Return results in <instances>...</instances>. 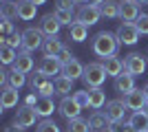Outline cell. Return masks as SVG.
Wrapping results in <instances>:
<instances>
[{"label": "cell", "instance_id": "obj_39", "mask_svg": "<svg viewBox=\"0 0 148 132\" xmlns=\"http://www.w3.org/2000/svg\"><path fill=\"white\" fill-rule=\"evenodd\" d=\"M58 60H60V62H62V66H64L66 62H71V60H73V53H71V51H69L66 46H64V49L60 51V55H58Z\"/></svg>", "mask_w": 148, "mask_h": 132}, {"label": "cell", "instance_id": "obj_17", "mask_svg": "<svg viewBox=\"0 0 148 132\" xmlns=\"http://www.w3.org/2000/svg\"><path fill=\"white\" fill-rule=\"evenodd\" d=\"M31 68H33V57L29 55V53H18V60L11 64V70L13 73H31Z\"/></svg>", "mask_w": 148, "mask_h": 132}, {"label": "cell", "instance_id": "obj_44", "mask_svg": "<svg viewBox=\"0 0 148 132\" xmlns=\"http://www.w3.org/2000/svg\"><path fill=\"white\" fill-rule=\"evenodd\" d=\"M29 2H33V5H36V7H40V5H44L47 0H29Z\"/></svg>", "mask_w": 148, "mask_h": 132}, {"label": "cell", "instance_id": "obj_20", "mask_svg": "<svg viewBox=\"0 0 148 132\" xmlns=\"http://www.w3.org/2000/svg\"><path fill=\"white\" fill-rule=\"evenodd\" d=\"M0 106L9 110V108H16L18 106V90L11 86H5L2 88V93H0Z\"/></svg>", "mask_w": 148, "mask_h": 132}, {"label": "cell", "instance_id": "obj_37", "mask_svg": "<svg viewBox=\"0 0 148 132\" xmlns=\"http://www.w3.org/2000/svg\"><path fill=\"white\" fill-rule=\"evenodd\" d=\"M73 99L77 101L82 108H88V90H77V93H73Z\"/></svg>", "mask_w": 148, "mask_h": 132}, {"label": "cell", "instance_id": "obj_42", "mask_svg": "<svg viewBox=\"0 0 148 132\" xmlns=\"http://www.w3.org/2000/svg\"><path fill=\"white\" fill-rule=\"evenodd\" d=\"M106 0H88V5H93V7H102Z\"/></svg>", "mask_w": 148, "mask_h": 132}, {"label": "cell", "instance_id": "obj_52", "mask_svg": "<svg viewBox=\"0 0 148 132\" xmlns=\"http://www.w3.org/2000/svg\"><path fill=\"white\" fill-rule=\"evenodd\" d=\"M9 2H13V0H9Z\"/></svg>", "mask_w": 148, "mask_h": 132}, {"label": "cell", "instance_id": "obj_35", "mask_svg": "<svg viewBox=\"0 0 148 132\" xmlns=\"http://www.w3.org/2000/svg\"><path fill=\"white\" fill-rule=\"evenodd\" d=\"M36 132H60V128H58V123L53 119H42L38 123Z\"/></svg>", "mask_w": 148, "mask_h": 132}, {"label": "cell", "instance_id": "obj_51", "mask_svg": "<svg viewBox=\"0 0 148 132\" xmlns=\"http://www.w3.org/2000/svg\"><path fill=\"white\" fill-rule=\"evenodd\" d=\"M142 132H148V130H142Z\"/></svg>", "mask_w": 148, "mask_h": 132}, {"label": "cell", "instance_id": "obj_1", "mask_svg": "<svg viewBox=\"0 0 148 132\" xmlns=\"http://www.w3.org/2000/svg\"><path fill=\"white\" fill-rule=\"evenodd\" d=\"M117 51H119V40L111 31H99L93 38V53L97 57H102V60L111 57V55H117Z\"/></svg>", "mask_w": 148, "mask_h": 132}, {"label": "cell", "instance_id": "obj_16", "mask_svg": "<svg viewBox=\"0 0 148 132\" xmlns=\"http://www.w3.org/2000/svg\"><path fill=\"white\" fill-rule=\"evenodd\" d=\"M113 86H115V90H117V93L128 95V93H133V90H135V77L124 70L119 77H115V84H113Z\"/></svg>", "mask_w": 148, "mask_h": 132}, {"label": "cell", "instance_id": "obj_5", "mask_svg": "<svg viewBox=\"0 0 148 132\" xmlns=\"http://www.w3.org/2000/svg\"><path fill=\"white\" fill-rule=\"evenodd\" d=\"M99 18H102V9H99V7H93V5L80 7V11L75 13V22H82V24H86V26L97 24Z\"/></svg>", "mask_w": 148, "mask_h": 132}, {"label": "cell", "instance_id": "obj_50", "mask_svg": "<svg viewBox=\"0 0 148 132\" xmlns=\"http://www.w3.org/2000/svg\"><path fill=\"white\" fill-rule=\"evenodd\" d=\"M108 132H115V130H108Z\"/></svg>", "mask_w": 148, "mask_h": 132}, {"label": "cell", "instance_id": "obj_11", "mask_svg": "<svg viewBox=\"0 0 148 132\" xmlns=\"http://www.w3.org/2000/svg\"><path fill=\"white\" fill-rule=\"evenodd\" d=\"M60 22H58L56 13H44L42 18H40V31L44 33V38H56L58 33H60Z\"/></svg>", "mask_w": 148, "mask_h": 132}, {"label": "cell", "instance_id": "obj_34", "mask_svg": "<svg viewBox=\"0 0 148 132\" xmlns=\"http://www.w3.org/2000/svg\"><path fill=\"white\" fill-rule=\"evenodd\" d=\"M36 93H38V97H51V95H56V86H53L51 79H44Z\"/></svg>", "mask_w": 148, "mask_h": 132}, {"label": "cell", "instance_id": "obj_43", "mask_svg": "<svg viewBox=\"0 0 148 132\" xmlns=\"http://www.w3.org/2000/svg\"><path fill=\"white\" fill-rule=\"evenodd\" d=\"M5 132H25V130H20V128L18 126H11V128H7V130Z\"/></svg>", "mask_w": 148, "mask_h": 132}, {"label": "cell", "instance_id": "obj_7", "mask_svg": "<svg viewBox=\"0 0 148 132\" xmlns=\"http://www.w3.org/2000/svg\"><path fill=\"white\" fill-rule=\"evenodd\" d=\"M126 104H124V99H113V101H106V119L111 121V123H119V121H124V114H126Z\"/></svg>", "mask_w": 148, "mask_h": 132}, {"label": "cell", "instance_id": "obj_23", "mask_svg": "<svg viewBox=\"0 0 148 132\" xmlns=\"http://www.w3.org/2000/svg\"><path fill=\"white\" fill-rule=\"evenodd\" d=\"M106 106V95L102 88H91L88 90V108L93 110H99V108Z\"/></svg>", "mask_w": 148, "mask_h": 132}, {"label": "cell", "instance_id": "obj_27", "mask_svg": "<svg viewBox=\"0 0 148 132\" xmlns=\"http://www.w3.org/2000/svg\"><path fill=\"white\" fill-rule=\"evenodd\" d=\"M130 128H135L137 132H142V130H148V117L144 112H133L128 117V121H126Z\"/></svg>", "mask_w": 148, "mask_h": 132}, {"label": "cell", "instance_id": "obj_21", "mask_svg": "<svg viewBox=\"0 0 148 132\" xmlns=\"http://www.w3.org/2000/svg\"><path fill=\"white\" fill-rule=\"evenodd\" d=\"M62 49H64V44H62V40L58 38V35H56V38H47V40H44V44H42L44 57H58Z\"/></svg>", "mask_w": 148, "mask_h": 132}, {"label": "cell", "instance_id": "obj_45", "mask_svg": "<svg viewBox=\"0 0 148 132\" xmlns=\"http://www.w3.org/2000/svg\"><path fill=\"white\" fill-rule=\"evenodd\" d=\"M142 90H144V95H146V101H148V84H146V86L142 88Z\"/></svg>", "mask_w": 148, "mask_h": 132}, {"label": "cell", "instance_id": "obj_22", "mask_svg": "<svg viewBox=\"0 0 148 132\" xmlns=\"http://www.w3.org/2000/svg\"><path fill=\"white\" fill-rule=\"evenodd\" d=\"M99 9H102V18L115 20V18H119V16H122V5H119V0H106Z\"/></svg>", "mask_w": 148, "mask_h": 132}, {"label": "cell", "instance_id": "obj_32", "mask_svg": "<svg viewBox=\"0 0 148 132\" xmlns=\"http://www.w3.org/2000/svg\"><path fill=\"white\" fill-rule=\"evenodd\" d=\"M2 18H5V20H13V18H18V9H16V2L2 0Z\"/></svg>", "mask_w": 148, "mask_h": 132}, {"label": "cell", "instance_id": "obj_48", "mask_svg": "<svg viewBox=\"0 0 148 132\" xmlns=\"http://www.w3.org/2000/svg\"><path fill=\"white\" fill-rule=\"evenodd\" d=\"M135 2H137V5H146L148 0H135Z\"/></svg>", "mask_w": 148, "mask_h": 132}, {"label": "cell", "instance_id": "obj_19", "mask_svg": "<svg viewBox=\"0 0 148 132\" xmlns=\"http://www.w3.org/2000/svg\"><path fill=\"white\" fill-rule=\"evenodd\" d=\"M122 5V22H135L139 18V5L135 0H128V2H119Z\"/></svg>", "mask_w": 148, "mask_h": 132}, {"label": "cell", "instance_id": "obj_13", "mask_svg": "<svg viewBox=\"0 0 148 132\" xmlns=\"http://www.w3.org/2000/svg\"><path fill=\"white\" fill-rule=\"evenodd\" d=\"M16 9H18V20H22V22H31L36 18V11H38V7L33 2H29V0H18Z\"/></svg>", "mask_w": 148, "mask_h": 132}, {"label": "cell", "instance_id": "obj_15", "mask_svg": "<svg viewBox=\"0 0 148 132\" xmlns=\"http://www.w3.org/2000/svg\"><path fill=\"white\" fill-rule=\"evenodd\" d=\"M62 75H66V77H71V79H82L84 77V66H82V62L77 60V57H73L71 62H66L64 66H62Z\"/></svg>", "mask_w": 148, "mask_h": 132}, {"label": "cell", "instance_id": "obj_9", "mask_svg": "<svg viewBox=\"0 0 148 132\" xmlns=\"http://www.w3.org/2000/svg\"><path fill=\"white\" fill-rule=\"evenodd\" d=\"M124 70L126 73H130V75H144V70H146V60H144L142 53H130V55H126V60H124Z\"/></svg>", "mask_w": 148, "mask_h": 132}, {"label": "cell", "instance_id": "obj_3", "mask_svg": "<svg viewBox=\"0 0 148 132\" xmlns=\"http://www.w3.org/2000/svg\"><path fill=\"white\" fill-rule=\"evenodd\" d=\"M44 40L47 38H44V33L40 31V29L29 26V29L22 31V49H25L27 53H31V51H36V49H42Z\"/></svg>", "mask_w": 148, "mask_h": 132}, {"label": "cell", "instance_id": "obj_6", "mask_svg": "<svg viewBox=\"0 0 148 132\" xmlns=\"http://www.w3.org/2000/svg\"><path fill=\"white\" fill-rule=\"evenodd\" d=\"M36 119H38L36 108H31V106H22V108H18V112H16L13 126H18L20 130H27V128H33V126H36Z\"/></svg>", "mask_w": 148, "mask_h": 132}, {"label": "cell", "instance_id": "obj_47", "mask_svg": "<svg viewBox=\"0 0 148 132\" xmlns=\"http://www.w3.org/2000/svg\"><path fill=\"white\" fill-rule=\"evenodd\" d=\"M142 112H144V114H146V117H148V104H146V106H144V110H142Z\"/></svg>", "mask_w": 148, "mask_h": 132}, {"label": "cell", "instance_id": "obj_40", "mask_svg": "<svg viewBox=\"0 0 148 132\" xmlns=\"http://www.w3.org/2000/svg\"><path fill=\"white\" fill-rule=\"evenodd\" d=\"M44 79H49V77H44L42 73H38V75H33V77H31V88H33V93H36L38 88H40V84H42Z\"/></svg>", "mask_w": 148, "mask_h": 132}, {"label": "cell", "instance_id": "obj_30", "mask_svg": "<svg viewBox=\"0 0 148 132\" xmlns=\"http://www.w3.org/2000/svg\"><path fill=\"white\" fill-rule=\"evenodd\" d=\"M56 18H58V22H60V24H73L75 20H73V11H71V9H56Z\"/></svg>", "mask_w": 148, "mask_h": 132}, {"label": "cell", "instance_id": "obj_33", "mask_svg": "<svg viewBox=\"0 0 148 132\" xmlns=\"http://www.w3.org/2000/svg\"><path fill=\"white\" fill-rule=\"evenodd\" d=\"M2 44H7V46H11V49H18V46H22V33L16 29V31L11 33V35H7V38H2Z\"/></svg>", "mask_w": 148, "mask_h": 132}, {"label": "cell", "instance_id": "obj_4", "mask_svg": "<svg viewBox=\"0 0 148 132\" xmlns=\"http://www.w3.org/2000/svg\"><path fill=\"white\" fill-rule=\"evenodd\" d=\"M117 40L119 44H128V46H133V44L139 42V31H137L135 22H122V24L117 26Z\"/></svg>", "mask_w": 148, "mask_h": 132}, {"label": "cell", "instance_id": "obj_36", "mask_svg": "<svg viewBox=\"0 0 148 132\" xmlns=\"http://www.w3.org/2000/svg\"><path fill=\"white\" fill-rule=\"evenodd\" d=\"M135 26L139 35H148V13H139V18L135 20Z\"/></svg>", "mask_w": 148, "mask_h": 132}, {"label": "cell", "instance_id": "obj_18", "mask_svg": "<svg viewBox=\"0 0 148 132\" xmlns=\"http://www.w3.org/2000/svg\"><path fill=\"white\" fill-rule=\"evenodd\" d=\"M36 112L38 117H42V119H49L51 114H53V110H56V104H53V99L51 97H38L36 101Z\"/></svg>", "mask_w": 148, "mask_h": 132}, {"label": "cell", "instance_id": "obj_24", "mask_svg": "<svg viewBox=\"0 0 148 132\" xmlns=\"http://www.w3.org/2000/svg\"><path fill=\"white\" fill-rule=\"evenodd\" d=\"M53 86H56V95H62V97H69L71 88H73V79L66 75H60L53 79Z\"/></svg>", "mask_w": 148, "mask_h": 132}, {"label": "cell", "instance_id": "obj_14", "mask_svg": "<svg viewBox=\"0 0 148 132\" xmlns=\"http://www.w3.org/2000/svg\"><path fill=\"white\" fill-rule=\"evenodd\" d=\"M102 66H104L106 75H111V77H119V75L124 73V62L119 60L117 55L104 57V60H102Z\"/></svg>", "mask_w": 148, "mask_h": 132}, {"label": "cell", "instance_id": "obj_38", "mask_svg": "<svg viewBox=\"0 0 148 132\" xmlns=\"http://www.w3.org/2000/svg\"><path fill=\"white\" fill-rule=\"evenodd\" d=\"M0 31H2V38H7V35H11V33L16 31V26H13L11 20H5V18H2V22H0Z\"/></svg>", "mask_w": 148, "mask_h": 132}, {"label": "cell", "instance_id": "obj_10", "mask_svg": "<svg viewBox=\"0 0 148 132\" xmlns=\"http://www.w3.org/2000/svg\"><path fill=\"white\" fill-rule=\"evenodd\" d=\"M38 73H42L44 77H60L62 75V62L58 57H42V62L38 66Z\"/></svg>", "mask_w": 148, "mask_h": 132}, {"label": "cell", "instance_id": "obj_41", "mask_svg": "<svg viewBox=\"0 0 148 132\" xmlns=\"http://www.w3.org/2000/svg\"><path fill=\"white\" fill-rule=\"evenodd\" d=\"M56 9H71L73 11V7H75V0H56Z\"/></svg>", "mask_w": 148, "mask_h": 132}, {"label": "cell", "instance_id": "obj_46", "mask_svg": "<svg viewBox=\"0 0 148 132\" xmlns=\"http://www.w3.org/2000/svg\"><path fill=\"white\" fill-rule=\"evenodd\" d=\"M77 2H82V7H84V5H88V0H75V5H77Z\"/></svg>", "mask_w": 148, "mask_h": 132}, {"label": "cell", "instance_id": "obj_2", "mask_svg": "<svg viewBox=\"0 0 148 132\" xmlns=\"http://www.w3.org/2000/svg\"><path fill=\"white\" fill-rule=\"evenodd\" d=\"M82 82L86 84V88H102V84L106 82V70L102 66V62H91L84 66V77Z\"/></svg>", "mask_w": 148, "mask_h": 132}, {"label": "cell", "instance_id": "obj_26", "mask_svg": "<svg viewBox=\"0 0 148 132\" xmlns=\"http://www.w3.org/2000/svg\"><path fill=\"white\" fill-rule=\"evenodd\" d=\"M88 123H91V128L95 132H106V128H108V123L111 121L106 119L104 112H99V110H95V112L91 114V119H88Z\"/></svg>", "mask_w": 148, "mask_h": 132}, {"label": "cell", "instance_id": "obj_28", "mask_svg": "<svg viewBox=\"0 0 148 132\" xmlns=\"http://www.w3.org/2000/svg\"><path fill=\"white\" fill-rule=\"evenodd\" d=\"M91 123H88L86 119H82V117H77V119H71L66 123V132H91Z\"/></svg>", "mask_w": 148, "mask_h": 132}, {"label": "cell", "instance_id": "obj_49", "mask_svg": "<svg viewBox=\"0 0 148 132\" xmlns=\"http://www.w3.org/2000/svg\"><path fill=\"white\" fill-rule=\"evenodd\" d=\"M119 2H128V0H119Z\"/></svg>", "mask_w": 148, "mask_h": 132}, {"label": "cell", "instance_id": "obj_29", "mask_svg": "<svg viewBox=\"0 0 148 132\" xmlns=\"http://www.w3.org/2000/svg\"><path fill=\"white\" fill-rule=\"evenodd\" d=\"M16 60H18V53H16V49H11V46L2 44V46H0V62L5 64V66H11Z\"/></svg>", "mask_w": 148, "mask_h": 132}, {"label": "cell", "instance_id": "obj_12", "mask_svg": "<svg viewBox=\"0 0 148 132\" xmlns=\"http://www.w3.org/2000/svg\"><path fill=\"white\" fill-rule=\"evenodd\" d=\"M124 104H126V108L128 110H133V112H142L144 106H146V95H144V90H139V88H135L133 93L124 95Z\"/></svg>", "mask_w": 148, "mask_h": 132}, {"label": "cell", "instance_id": "obj_25", "mask_svg": "<svg viewBox=\"0 0 148 132\" xmlns=\"http://www.w3.org/2000/svg\"><path fill=\"white\" fill-rule=\"evenodd\" d=\"M88 35V26L82 24V22H73V24L69 26V38L73 40V42H84Z\"/></svg>", "mask_w": 148, "mask_h": 132}, {"label": "cell", "instance_id": "obj_8", "mask_svg": "<svg viewBox=\"0 0 148 132\" xmlns=\"http://www.w3.org/2000/svg\"><path fill=\"white\" fill-rule=\"evenodd\" d=\"M80 110H82V106L73 99V95H71V97H62L60 106H58V112H60L66 121L77 119V117H80Z\"/></svg>", "mask_w": 148, "mask_h": 132}, {"label": "cell", "instance_id": "obj_31", "mask_svg": "<svg viewBox=\"0 0 148 132\" xmlns=\"http://www.w3.org/2000/svg\"><path fill=\"white\" fill-rule=\"evenodd\" d=\"M27 84V75L25 73H9V86L11 88H16V90H20V88Z\"/></svg>", "mask_w": 148, "mask_h": 132}]
</instances>
